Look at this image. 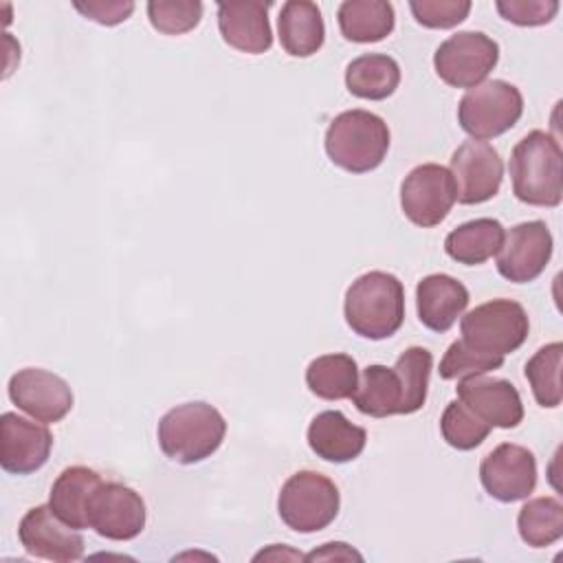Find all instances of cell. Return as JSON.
I'll list each match as a JSON object with an SVG mask.
<instances>
[{
    "label": "cell",
    "instance_id": "6da1fadb",
    "mask_svg": "<svg viewBox=\"0 0 563 563\" xmlns=\"http://www.w3.org/2000/svg\"><path fill=\"white\" fill-rule=\"evenodd\" d=\"M343 314L354 334L369 341L389 339L405 321L402 282L385 271L363 273L345 290Z\"/></svg>",
    "mask_w": 563,
    "mask_h": 563
},
{
    "label": "cell",
    "instance_id": "7a4b0ae2",
    "mask_svg": "<svg viewBox=\"0 0 563 563\" xmlns=\"http://www.w3.org/2000/svg\"><path fill=\"white\" fill-rule=\"evenodd\" d=\"M561 161V145L550 132H528L508 161L515 198L532 207H559L563 200Z\"/></svg>",
    "mask_w": 563,
    "mask_h": 563
},
{
    "label": "cell",
    "instance_id": "3957f363",
    "mask_svg": "<svg viewBox=\"0 0 563 563\" xmlns=\"http://www.w3.org/2000/svg\"><path fill=\"white\" fill-rule=\"evenodd\" d=\"M227 435L224 416L205 400L169 409L156 429L161 451L178 464H198L211 457Z\"/></svg>",
    "mask_w": 563,
    "mask_h": 563
},
{
    "label": "cell",
    "instance_id": "277c9868",
    "mask_svg": "<svg viewBox=\"0 0 563 563\" xmlns=\"http://www.w3.org/2000/svg\"><path fill=\"white\" fill-rule=\"evenodd\" d=\"M323 145L336 167L350 174H367L387 156L389 128L369 110H345L330 121Z\"/></svg>",
    "mask_w": 563,
    "mask_h": 563
},
{
    "label": "cell",
    "instance_id": "5b68a950",
    "mask_svg": "<svg viewBox=\"0 0 563 563\" xmlns=\"http://www.w3.org/2000/svg\"><path fill=\"white\" fill-rule=\"evenodd\" d=\"M341 506L336 484L317 471H297L290 475L277 497L282 521L301 534H312L328 528Z\"/></svg>",
    "mask_w": 563,
    "mask_h": 563
},
{
    "label": "cell",
    "instance_id": "8992f818",
    "mask_svg": "<svg viewBox=\"0 0 563 563\" xmlns=\"http://www.w3.org/2000/svg\"><path fill=\"white\" fill-rule=\"evenodd\" d=\"M462 341L484 354L506 356L523 345L530 332L526 308L512 299H490L468 310L460 321Z\"/></svg>",
    "mask_w": 563,
    "mask_h": 563
},
{
    "label": "cell",
    "instance_id": "52a82bcc",
    "mask_svg": "<svg viewBox=\"0 0 563 563\" xmlns=\"http://www.w3.org/2000/svg\"><path fill=\"white\" fill-rule=\"evenodd\" d=\"M523 114V95L504 79H488L466 90L457 103V123L475 141L508 132Z\"/></svg>",
    "mask_w": 563,
    "mask_h": 563
},
{
    "label": "cell",
    "instance_id": "ba28073f",
    "mask_svg": "<svg viewBox=\"0 0 563 563\" xmlns=\"http://www.w3.org/2000/svg\"><path fill=\"white\" fill-rule=\"evenodd\" d=\"M497 62L499 44L482 31H460L446 37L433 53V68L451 88L482 84Z\"/></svg>",
    "mask_w": 563,
    "mask_h": 563
},
{
    "label": "cell",
    "instance_id": "9c48e42d",
    "mask_svg": "<svg viewBox=\"0 0 563 563\" xmlns=\"http://www.w3.org/2000/svg\"><path fill=\"white\" fill-rule=\"evenodd\" d=\"M455 205V183L446 167L422 163L400 185V209L409 222L422 229L438 227Z\"/></svg>",
    "mask_w": 563,
    "mask_h": 563
},
{
    "label": "cell",
    "instance_id": "30bf717a",
    "mask_svg": "<svg viewBox=\"0 0 563 563\" xmlns=\"http://www.w3.org/2000/svg\"><path fill=\"white\" fill-rule=\"evenodd\" d=\"M147 510L143 497L121 484L101 482L88 504V528L110 541H130L145 528Z\"/></svg>",
    "mask_w": 563,
    "mask_h": 563
},
{
    "label": "cell",
    "instance_id": "8fae6325",
    "mask_svg": "<svg viewBox=\"0 0 563 563\" xmlns=\"http://www.w3.org/2000/svg\"><path fill=\"white\" fill-rule=\"evenodd\" d=\"M451 176L455 183V200L460 205H482L497 196L504 180V163L499 152L486 141L468 139L451 156Z\"/></svg>",
    "mask_w": 563,
    "mask_h": 563
},
{
    "label": "cell",
    "instance_id": "7c38bea8",
    "mask_svg": "<svg viewBox=\"0 0 563 563\" xmlns=\"http://www.w3.org/2000/svg\"><path fill=\"white\" fill-rule=\"evenodd\" d=\"M554 240L543 220H530L504 233L497 251V273L512 284L534 282L552 257Z\"/></svg>",
    "mask_w": 563,
    "mask_h": 563
},
{
    "label": "cell",
    "instance_id": "4fadbf2b",
    "mask_svg": "<svg viewBox=\"0 0 563 563\" xmlns=\"http://www.w3.org/2000/svg\"><path fill=\"white\" fill-rule=\"evenodd\" d=\"M479 482L484 490L501 504L530 497L537 486L534 453L521 444L501 442L482 460Z\"/></svg>",
    "mask_w": 563,
    "mask_h": 563
},
{
    "label": "cell",
    "instance_id": "5bb4252c",
    "mask_svg": "<svg viewBox=\"0 0 563 563\" xmlns=\"http://www.w3.org/2000/svg\"><path fill=\"white\" fill-rule=\"evenodd\" d=\"M9 398L18 409L44 424L59 422L73 409L70 385L42 367L18 369L9 378Z\"/></svg>",
    "mask_w": 563,
    "mask_h": 563
},
{
    "label": "cell",
    "instance_id": "9a60e30c",
    "mask_svg": "<svg viewBox=\"0 0 563 563\" xmlns=\"http://www.w3.org/2000/svg\"><path fill=\"white\" fill-rule=\"evenodd\" d=\"M18 539L26 554L35 559L70 563L84 556V537L77 528L64 523L48 504L26 510L18 526Z\"/></svg>",
    "mask_w": 563,
    "mask_h": 563
},
{
    "label": "cell",
    "instance_id": "2e32d148",
    "mask_svg": "<svg viewBox=\"0 0 563 563\" xmlns=\"http://www.w3.org/2000/svg\"><path fill=\"white\" fill-rule=\"evenodd\" d=\"M53 449V433L44 422H33L4 411L0 416V466L13 475L40 471Z\"/></svg>",
    "mask_w": 563,
    "mask_h": 563
},
{
    "label": "cell",
    "instance_id": "e0dca14e",
    "mask_svg": "<svg viewBox=\"0 0 563 563\" xmlns=\"http://www.w3.org/2000/svg\"><path fill=\"white\" fill-rule=\"evenodd\" d=\"M457 400H462L479 420L499 429H515L523 420V402L517 387L506 378L466 376L457 383Z\"/></svg>",
    "mask_w": 563,
    "mask_h": 563
},
{
    "label": "cell",
    "instance_id": "ac0fdd59",
    "mask_svg": "<svg viewBox=\"0 0 563 563\" xmlns=\"http://www.w3.org/2000/svg\"><path fill=\"white\" fill-rule=\"evenodd\" d=\"M268 9L271 2L262 0L218 2V29L222 40L240 53H266L273 46Z\"/></svg>",
    "mask_w": 563,
    "mask_h": 563
},
{
    "label": "cell",
    "instance_id": "d6986e66",
    "mask_svg": "<svg viewBox=\"0 0 563 563\" xmlns=\"http://www.w3.org/2000/svg\"><path fill=\"white\" fill-rule=\"evenodd\" d=\"M468 299L466 286L446 273H431L416 286L418 319L433 332H446L462 317Z\"/></svg>",
    "mask_w": 563,
    "mask_h": 563
},
{
    "label": "cell",
    "instance_id": "ffe728a7",
    "mask_svg": "<svg viewBox=\"0 0 563 563\" xmlns=\"http://www.w3.org/2000/svg\"><path fill=\"white\" fill-rule=\"evenodd\" d=\"M306 438L317 457L332 464H345L363 453L367 431L350 422L339 409H328L310 420Z\"/></svg>",
    "mask_w": 563,
    "mask_h": 563
},
{
    "label": "cell",
    "instance_id": "44dd1931",
    "mask_svg": "<svg viewBox=\"0 0 563 563\" xmlns=\"http://www.w3.org/2000/svg\"><path fill=\"white\" fill-rule=\"evenodd\" d=\"M101 475L88 466H68L64 468L51 486L48 506L53 512L68 526L84 530L88 528V504L97 486L101 484Z\"/></svg>",
    "mask_w": 563,
    "mask_h": 563
},
{
    "label": "cell",
    "instance_id": "7402d4cb",
    "mask_svg": "<svg viewBox=\"0 0 563 563\" xmlns=\"http://www.w3.org/2000/svg\"><path fill=\"white\" fill-rule=\"evenodd\" d=\"M279 44L290 57L314 55L325 40V24L321 11L308 0H288L282 4L277 18Z\"/></svg>",
    "mask_w": 563,
    "mask_h": 563
},
{
    "label": "cell",
    "instance_id": "603a6c76",
    "mask_svg": "<svg viewBox=\"0 0 563 563\" xmlns=\"http://www.w3.org/2000/svg\"><path fill=\"white\" fill-rule=\"evenodd\" d=\"M336 20L341 35L356 44L380 42L396 24L394 7L385 0H345L339 4Z\"/></svg>",
    "mask_w": 563,
    "mask_h": 563
},
{
    "label": "cell",
    "instance_id": "cb8c5ba5",
    "mask_svg": "<svg viewBox=\"0 0 563 563\" xmlns=\"http://www.w3.org/2000/svg\"><path fill=\"white\" fill-rule=\"evenodd\" d=\"M400 66L385 53H365L354 57L345 68V86L358 99L383 101L396 92Z\"/></svg>",
    "mask_w": 563,
    "mask_h": 563
},
{
    "label": "cell",
    "instance_id": "d4e9b609",
    "mask_svg": "<svg viewBox=\"0 0 563 563\" xmlns=\"http://www.w3.org/2000/svg\"><path fill=\"white\" fill-rule=\"evenodd\" d=\"M504 227L495 218H477L455 227L444 238V251L451 260L466 266H477L497 255L504 242Z\"/></svg>",
    "mask_w": 563,
    "mask_h": 563
},
{
    "label": "cell",
    "instance_id": "484cf974",
    "mask_svg": "<svg viewBox=\"0 0 563 563\" xmlns=\"http://www.w3.org/2000/svg\"><path fill=\"white\" fill-rule=\"evenodd\" d=\"M354 407L372 418L402 416V385L394 367L367 365L352 394Z\"/></svg>",
    "mask_w": 563,
    "mask_h": 563
},
{
    "label": "cell",
    "instance_id": "4316f807",
    "mask_svg": "<svg viewBox=\"0 0 563 563\" xmlns=\"http://www.w3.org/2000/svg\"><path fill=\"white\" fill-rule=\"evenodd\" d=\"M306 385L323 400L352 398L358 385V365L350 354H321L308 363Z\"/></svg>",
    "mask_w": 563,
    "mask_h": 563
},
{
    "label": "cell",
    "instance_id": "83f0119b",
    "mask_svg": "<svg viewBox=\"0 0 563 563\" xmlns=\"http://www.w3.org/2000/svg\"><path fill=\"white\" fill-rule=\"evenodd\" d=\"M517 530L526 545L548 548L563 537V504L556 497H534L517 515Z\"/></svg>",
    "mask_w": 563,
    "mask_h": 563
},
{
    "label": "cell",
    "instance_id": "f1b7e54d",
    "mask_svg": "<svg viewBox=\"0 0 563 563\" xmlns=\"http://www.w3.org/2000/svg\"><path fill=\"white\" fill-rule=\"evenodd\" d=\"M561 361H563V345H561V341H554V343L539 347L528 358V363L523 367V374L530 383L532 396L541 407L554 409L563 400Z\"/></svg>",
    "mask_w": 563,
    "mask_h": 563
},
{
    "label": "cell",
    "instance_id": "f546056e",
    "mask_svg": "<svg viewBox=\"0 0 563 563\" xmlns=\"http://www.w3.org/2000/svg\"><path fill=\"white\" fill-rule=\"evenodd\" d=\"M402 385V416L416 413L427 400L429 378L433 369V356L427 347H407L394 365Z\"/></svg>",
    "mask_w": 563,
    "mask_h": 563
},
{
    "label": "cell",
    "instance_id": "4dcf8cb0",
    "mask_svg": "<svg viewBox=\"0 0 563 563\" xmlns=\"http://www.w3.org/2000/svg\"><path fill=\"white\" fill-rule=\"evenodd\" d=\"M490 424L479 420L462 400H451L440 418V433L444 442L457 451L477 449L490 433Z\"/></svg>",
    "mask_w": 563,
    "mask_h": 563
},
{
    "label": "cell",
    "instance_id": "1f68e13d",
    "mask_svg": "<svg viewBox=\"0 0 563 563\" xmlns=\"http://www.w3.org/2000/svg\"><path fill=\"white\" fill-rule=\"evenodd\" d=\"M150 24L163 35H183L194 31L202 18L198 0H152L147 2Z\"/></svg>",
    "mask_w": 563,
    "mask_h": 563
},
{
    "label": "cell",
    "instance_id": "d6a6232c",
    "mask_svg": "<svg viewBox=\"0 0 563 563\" xmlns=\"http://www.w3.org/2000/svg\"><path fill=\"white\" fill-rule=\"evenodd\" d=\"M501 365H504V356L477 352V350L468 347L462 339H457L444 352L438 374L444 380H457V378H466V376L488 374L493 369H499Z\"/></svg>",
    "mask_w": 563,
    "mask_h": 563
},
{
    "label": "cell",
    "instance_id": "836d02e7",
    "mask_svg": "<svg viewBox=\"0 0 563 563\" xmlns=\"http://www.w3.org/2000/svg\"><path fill=\"white\" fill-rule=\"evenodd\" d=\"M409 9L418 24L427 29H453L466 20L468 0H411Z\"/></svg>",
    "mask_w": 563,
    "mask_h": 563
},
{
    "label": "cell",
    "instance_id": "e575fe53",
    "mask_svg": "<svg viewBox=\"0 0 563 563\" xmlns=\"http://www.w3.org/2000/svg\"><path fill=\"white\" fill-rule=\"evenodd\" d=\"M499 15L517 26H541L554 20L559 13L556 0H497Z\"/></svg>",
    "mask_w": 563,
    "mask_h": 563
},
{
    "label": "cell",
    "instance_id": "d590c367",
    "mask_svg": "<svg viewBox=\"0 0 563 563\" xmlns=\"http://www.w3.org/2000/svg\"><path fill=\"white\" fill-rule=\"evenodd\" d=\"M73 7L84 18H88L97 24H103V26L121 24L134 11V2H130V0H88V2H73Z\"/></svg>",
    "mask_w": 563,
    "mask_h": 563
},
{
    "label": "cell",
    "instance_id": "8d00e7d4",
    "mask_svg": "<svg viewBox=\"0 0 563 563\" xmlns=\"http://www.w3.org/2000/svg\"><path fill=\"white\" fill-rule=\"evenodd\" d=\"M306 561H332V559H339V561H363V554H358L354 548H350L347 543H341V541H332V543H323L319 550H312L310 554L303 556Z\"/></svg>",
    "mask_w": 563,
    "mask_h": 563
}]
</instances>
